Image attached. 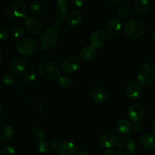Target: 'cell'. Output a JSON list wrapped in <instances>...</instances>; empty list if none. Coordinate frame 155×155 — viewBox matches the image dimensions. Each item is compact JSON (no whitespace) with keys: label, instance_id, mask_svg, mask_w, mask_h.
Instances as JSON below:
<instances>
[{"label":"cell","instance_id":"1","mask_svg":"<svg viewBox=\"0 0 155 155\" xmlns=\"http://www.w3.org/2000/svg\"><path fill=\"white\" fill-rule=\"evenodd\" d=\"M68 2L60 0L57 2L54 19L49 28L44 30L39 40V47L45 51L51 50L57 45L59 40V30L66 19Z\"/></svg>","mask_w":155,"mask_h":155},{"label":"cell","instance_id":"2","mask_svg":"<svg viewBox=\"0 0 155 155\" xmlns=\"http://www.w3.org/2000/svg\"><path fill=\"white\" fill-rule=\"evenodd\" d=\"M39 73L44 79L48 80H58L61 77V68L57 63L49 60L41 62L39 66Z\"/></svg>","mask_w":155,"mask_h":155},{"label":"cell","instance_id":"3","mask_svg":"<svg viewBox=\"0 0 155 155\" xmlns=\"http://www.w3.org/2000/svg\"><path fill=\"white\" fill-rule=\"evenodd\" d=\"M39 44L34 39L30 37H24L17 42L15 48L17 52L21 56H31L36 52Z\"/></svg>","mask_w":155,"mask_h":155},{"label":"cell","instance_id":"4","mask_svg":"<svg viewBox=\"0 0 155 155\" xmlns=\"http://www.w3.org/2000/svg\"><path fill=\"white\" fill-rule=\"evenodd\" d=\"M138 80L144 86H151L155 83V67L149 63L143 64L138 71Z\"/></svg>","mask_w":155,"mask_h":155},{"label":"cell","instance_id":"5","mask_svg":"<svg viewBox=\"0 0 155 155\" xmlns=\"http://www.w3.org/2000/svg\"><path fill=\"white\" fill-rule=\"evenodd\" d=\"M124 31L127 36L131 39H139L145 33V27L142 22L136 19L129 20L125 24Z\"/></svg>","mask_w":155,"mask_h":155},{"label":"cell","instance_id":"6","mask_svg":"<svg viewBox=\"0 0 155 155\" xmlns=\"http://www.w3.org/2000/svg\"><path fill=\"white\" fill-rule=\"evenodd\" d=\"M5 12L8 17L12 18H26L27 12L25 3L21 1H14L8 3L5 8Z\"/></svg>","mask_w":155,"mask_h":155},{"label":"cell","instance_id":"7","mask_svg":"<svg viewBox=\"0 0 155 155\" xmlns=\"http://www.w3.org/2000/svg\"><path fill=\"white\" fill-rule=\"evenodd\" d=\"M135 150V141L130 136H124L118 140L117 145V153L118 155H133Z\"/></svg>","mask_w":155,"mask_h":155},{"label":"cell","instance_id":"8","mask_svg":"<svg viewBox=\"0 0 155 155\" xmlns=\"http://www.w3.org/2000/svg\"><path fill=\"white\" fill-rule=\"evenodd\" d=\"M123 30V22L120 18H112L106 27V36L109 39H116L120 36Z\"/></svg>","mask_w":155,"mask_h":155},{"label":"cell","instance_id":"9","mask_svg":"<svg viewBox=\"0 0 155 155\" xmlns=\"http://www.w3.org/2000/svg\"><path fill=\"white\" fill-rule=\"evenodd\" d=\"M25 29L30 34L33 36L39 35L43 30V24L39 18L35 16H27L24 18Z\"/></svg>","mask_w":155,"mask_h":155},{"label":"cell","instance_id":"10","mask_svg":"<svg viewBox=\"0 0 155 155\" xmlns=\"http://www.w3.org/2000/svg\"><path fill=\"white\" fill-rule=\"evenodd\" d=\"M80 66V60L75 54L68 55L62 61L61 68L67 74H74L78 71Z\"/></svg>","mask_w":155,"mask_h":155},{"label":"cell","instance_id":"11","mask_svg":"<svg viewBox=\"0 0 155 155\" xmlns=\"http://www.w3.org/2000/svg\"><path fill=\"white\" fill-rule=\"evenodd\" d=\"M145 115V109L142 104L135 103L129 107L127 116L133 123H140Z\"/></svg>","mask_w":155,"mask_h":155},{"label":"cell","instance_id":"12","mask_svg":"<svg viewBox=\"0 0 155 155\" xmlns=\"http://www.w3.org/2000/svg\"><path fill=\"white\" fill-rule=\"evenodd\" d=\"M119 136L113 133H105L100 136L98 143L100 146L104 148H110L117 144Z\"/></svg>","mask_w":155,"mask_h":155},{"label":"cell","instance_id":"13","mask_svg":"<svg viewBox=\"0 0 155 155\" xmlns=\"http://www.w3.org/2000/svg\"><path fill=\"white\" fill-rule=\"evenodd\" d=\"M90 43L92 46H93L95 49L101 48L104 45L106 42V36L104 33L101 30H94L90 35Z\"/></svg>","mask_w":155,"mask_h":155},{"label":"cell","instance_id":"14","mask_svg":"<svg viewBox=\"0 0 155 155\" xmlns=\"http://www.w3.org/2000/svg\"><path fill=\"white\" fill-rule=\"evenodd\" d=\"M83 21V15L80 11L73 10L68 14L66 23L69 27H77L80 26Z\"/></svg>","mask_w":155,"mask_h":155},{"label":"cell","instance_id":"15","mask_svg":"<svg viewBox=\"0 0 155 155\" xmlns=\"http://www.w3.org/2000/svg\"><path fill=\"white\" fill-rule=\"evenodd\" d=\"M126 93L130 99H138L142 95V87L137 82L131 81L127 84L126 88Z\"/></svg>","mask_w":155,"mask_h":155},{"label":"cell","instance_id":"16","mask_svg":"<svg viewBox=\"0 0 155 155\" xmlns=\"http://www.w3.org/2000/svg\"><path fill=\"white\" fill-rule=\"evenodd\" d=\"M90 97L95 103L104 104L107 101L108 95L105 89L101 87H93L90 90Z\"/></svg>","mask_w":155,"mask_h":155},{"label":"cell","instance_id":"17","mask_svg":"<svg viewBox=\"0 0 155 155\" xmlns=\"http://www.w3.org/2000/svg\"><path fill=\"white\" fill-rule=\"evenodd\" d=\"M26 66H27V63H26L25 59L21 57H17L11 61L9 68L12 74L15 75H19L26 71Z\"/></svg>","mask_w":155,"mask_h":155},{"label":"cell","instance_id":"18","mask_svg":"<svg viewBox=\"0 0 155 155\" xmlns=\"http://www.w3.org/2000/svg\"><path fill=\"white\" fill-rule=\"evenodd\" d=\"M48 10V4L42 0H36L33 2L30 6L31 14L36 16H41L44 15Z\"/></svg>","mask_w":155,"mask_h":155},{"label":"cell","instance_id":"19","mask_svg":"<svg viewBox=\"0 0 155 155\" xmlns=\"http://www.w3.org/2000/svg\"><path fill=\"white\" fill-rule=\"evenodd\" d=\"M58 152L61 155H76L78 153V147L71 142H64L58 145Z\"/></svg>","mask_w":155,"mask_h":155},{"label":"cell","instance_id":"20","mask_svg":"<svg viewBox=\"0 0 155 155\" xmlns=\"http://www.w3.org/2000/svg\"><path fill=\"white\" fill-rule=\"evenodd\" d=\"M139 143L143 148L150 151L155 150V135L152 133H147L141 137Z\"/></svg>","mask_w":155,"mask_h":155},{"label":"cell","instance_id":"21","mask_svg":"<svg viewBox=\"0 0 155 155\" xmlns=\"http://www.w3.org/2000/svg\"><path fill=\"white\" fill-rule=\"evenodd\" d=\"M15 131L10 126H2L0 130V140L3 143L9 142L14 139Z\"/></svg>","mask_w":155,"mask_h":155},{"label":"cell","instance_id":"22","mask_svg":"<svg viewBox=\"0 0 155 155\" xmlns=\"http://www.w3.org/2000/svg\"><path fill=\"white\" fill-rule=\"evenodd\" d=\"M133 127L131 123L127 120H120L116 124V130L122 135H127L133 130Z\"/></svg>","mask_w":155,"mask_h":155},{"label":"cell","instance_id":"23","mask_svg":"<svg viewBox=\"0 0 155 155\" xmlns=\"http://www.w3.org/2000/svg\"><path fill=\"white\" fill-rule=\"evenodd\" d=\"M151 4L147 0H136L135 2V9L139 15H145L148 13Z\"/></svg>","mask_w":155,"mask_h":155},{"label":"cell","instance_id":"24","mask_svg":"<svg viewBox=\"0 0 155 155\" xmlns=\"http://www.w3.org/2000/svg\"><path fill=\"white\" fill-rule=\"evenodd\" d=\"M95 50L96 49L91 45L83 47L80 51V56L82 59L85 61H90L95 58V52H96Z\"/></svg>","mask_w":155,"mask_h":155},{"label":"cell","instance_id":"25","mask_svg":"<svg viewBox=\"0 0 155 155\" xmlns=\"http://www.w3.org/2000/svg\"><path fill=\"white\" fill-rule=\"evenodd\" d=\"M31 136L35 140L40 141L44 140L45 137V133L42 129L39 127H34L31 130Z\"/></svg>","mask_w":155,"mask_h":155},{"label":"cell","instance_id":"26","mask_svg":"<svg viewBox=\"0 0 155 155\" xmlns=\"http://www.w3.org/2000/svg\"><path fill=\"white\" fill-rule=\"evenodd\" d=\"M72 79L67 75H61L60 78L58 79V86L61 89H69L72 86Z\"/></svg>","mask_w":155,"mask_h":155},{"label":"cell","instance_id":"27","mask_svg":"<svg viewBox=\"0 0 155 155\" xmlns=\"http://www.w3.org/2000/svg\"><path fill=\"white\" fill-rule=\"evenodd\" d=\"M24 78L27 82H33L37 78V73L34 68H29L24 72Z\"/></svg>","mask_w":155,"mask_h":155},{"label":"cell","instance_id":"28","mask_svg":"<svg viewBox=\"0 0 155 155\" xmlns=\"http://www.w3.org/2000/svg\"><path fill=\"white\" fill-rule=\"evenodd\" d=\"M133 13L132 8L130 5H123L119 8L117 12L118 16L123 18H127L130 17Z\"/></svg>","mask_w":155,"mask_h":155},{"label":"cell","instance_id":"29","mask_svg":"<svg viewBox=\"0 0 155 155\" xmlns=\"http://www.w3.org/2000/svg\"><path fill=\"white\" fill-rule=\"evenodd\" d=\"M25 30L24 27L21 26H15L11 30V34L15 38H21L25 34Z\"/></svg>","mask_w":155,"mask_h":155},{"label":"cell","instance_id":"30","mask_svg":"<svg viewBox=\"0 0 155 155\" xmlns=\"http://www.w3.org/2000/svg\"><path fill=\"white\" fill-rule=\"evenodd\" d=\"M2 82L7 86H12L16 82V78L12 73H5L2 76Z\"/></svg>","mask_w":155,"mask_h":155},{"label":"cell","instance_id":"31","mask_svg":"<svg viewBox=\"0 0 155 155\" xmlns=\"http://www.w3.org/2000/svg\"><path fill=\"white\" fill-rule=\"evenodd\" d=\"M49 148V145H48V143H47L45 141H40V142H39V143H38L37 149L38 151L40 153H42V154H45V153L48 152Z\"/></svg>","mask_w":155,"mask_h":155},{"label":"cell","instance_id":"32","mask_svg":"<svg viewBox=\"0 0 155 155\" xmlns=\"http://www.w3.org/2000/svg\"><path fill=\"white\" fill-rule=\"evenodd\" d=\"M2 155H18L15 148L11 145H5L2 150Z\"/></svg>","mask_w":155,"mask_h":155},{"label":"cell","instance_id":"33","mask_svg":"<svg viewBox=\"0 0 155 155\" xmlns=\"http://www.w3.org/2000/svg\"><path fill=\"white\" fill-rule=\"evenodd\" d=\"M10 33L11 32H9V30L7 28H5L3 27H0V39H1V40L3 41L7 39L9 37Z\"/></svg>","mask_w":155,"mask_h":155},{"label":"cell","instance_id":"34","mask_svg":"<svg viewBox=\"0 0 155 155\" xmlns=\"http://www.w3.org/2000/svg\"><path fill=\"white\" fill-rule=\"evenodd\" d=\"M48 145H49V147L50 148H51L52 151H54V150H55L56 148H57L58 147V142L55 140H51L49 142V143H48Z\"/></svg>","mask_w":155,"mask_h":155},{"label":"cell","instance_id":"35","mask_svg":"<svg viewBox=\"0 0 155 155\" xmlns=\"http://www.w3.org/2000/svg\"><path fill=\"white\" fill-rule=\"evenodd\" d=\"M133 130L136 132H140L142 130V125L140 123H135L134 126H133Z\"/></svg>","mask_w":155,"mask_h":155},{"label":"cell","instance_id":"36","mask_svg":"<svg viewBox=\"0 0 155 155\" xmlns=\"http://www.w3.org/2000/svg\"><path fill=\"white\" fill-rule=\"evenodd\" d=\"M103 155H118V154L117 153H116L114 151H113V150L109 149L104 151V152L103 153Z\"/></svg>","mask_w":155,"mask_h":155},{"label":"cell","instance_id":"37","mask_svg":"<svg viewBox=\"0 0 155 155\" xmlns=\"http://www.w3.org/2000/svg\"><path fill=\"white\" fill-rule=\"evenodd\" d=\"M109 3L112 5H120L121 3L123 2L122 0H109L108 1Z\"/></svg>","mask_w":155,"mask_h":155},{"label":"cell","instance_id":"38","mask_svg":"<svg viewBox=\"0 0 155 155\" xmlns=\"http://www.w3.org/2000/svg\"><path fill=\"white\" fill-rule=\"evenodd\" d=\"M5 112V110L4 107H3L2 104H0V117H2L4 116Z\"/></svg>","mask_w":155,"mask_h":155},{"label":"cell","instance_id":"39","mask_svg":"<svg viewBox=\"0 0 155 155\" xmlns=\"http://www.w3.org/2000/svg\"><path fill=\"white\" fill-rule=\"evenodd\" d=\"M72 3H74L77 7H82L84 4V2H80V1H76V2H72Z\"/></svg>","mask_w":155,"mask_h":155},{"label":"cell","instance_id":"40","mask_svg":"<svg viewBox=\"0 0 155 155\" xmlns=\"http://www.w3.org/2000/svg\"><path fill=\"white\" fill-rule=\"evenodd\" d=\"M77 155H91L89 153L86 152V151H80V152L78 153Z\"/></svg>","mask_w":155,"mask_h":155},{"label":"cell","instance_id":"41","mask_svg":"<svg viewBox=\"0 0 155 155\" xmlns=\"http://www.w3.org/2000/svg\"><path fill=\"white\" fill-rule=\"evenodd\" d=\"M152 130H153V132L155 133V122L153 124V125H152Z\"/></svg>","mask_w":155,"mask_h":155},{"label":"cell","instance_id":"42","mask_svg":"<svg viewBox=\"0 0 155 155\" xmlns=\"http://www.w3.org/2000/svg\"><path fill=\"white\" fill-rule=\"evenodd\" d=\"M152 37L155 39V30L153 31V33H152Z\"/></svg>","mask_w":155,"mask_h":155},{"label":"cell","instance_id":"43","mask_svg":"<svg viewBox=\"0 0 155 155\" xmlns=\"http://www.w3.org/2000/svg\"><path fill=\"white\" fill-rule=\"evenodd\" d=\"M0 58H0V61H2V52L0 53Z\"/></svg>","mask_w":155,"mask_h":155},{"label":"cell","instance_id":"44","mask_svg":"<svg viewBox=\"0 0 155 155\" xmlns=\"http://www.w3.org/2000/svg\"><path fill=\"white\" fill-rule=\"evenodd\" d=\"M151 155H154V154H151Z\"/></svg>","mask_w":155,"mask_h":155}]
</instances>
